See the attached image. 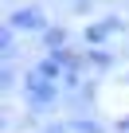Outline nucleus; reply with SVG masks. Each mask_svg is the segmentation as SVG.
<instances>
[{
	"label": "nucleus",
	"mask_w": 129,
	"mask_h": 133,
	"mask_svg": "<svg viewBox=\"0 0 129 133\" xmlns=\"http://www.w3.org/2000/svg\"><path fill=\"white\" fill-rule=\"evenodd\" d=\"M16 28H35V31H39V28H43V16H39L35 8H31V12H16Z\"/></svg>",
	"instance_id": "f257e3e1"
},
{
	"label": "nucleus",
	"mask_w": 129,
	"mask_h": 133,
	"mask_svg": "<svg viewBox=\"0 0 129 133\" xmlns=\"http://www.w3.org/2000/svg\"><path fill=\"white\" fill-rule=\"evenodd\" d=\"M31 90H35V98H47V94H51L47 78H39V75H35V78H28V94H31Z\"/></svg>",
	"instance_id": "f03ea898"
}]
</instances>
